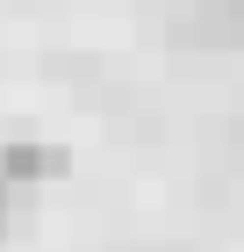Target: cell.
Returning <instances> with one entry per match:
<instances>
[{"label":"cell","mask_w":244,"mask_h":252,"mask_svg":"<svg viewBox=\"0 0 244 252\" xmlns=\"http://www.w3.org/2000/svg\"><path fill=\"white\" fill-rule=\"evenodd\" d=\"M180 43H216V51H244V0H187L172 15Z\"/></svg>","instance_id":"6da1fadb"},{"label":"cell","mask_w":244,"mask_h":252,"mask_svg":"<svg viewBox=\"0 0 244 252\" xmlns=\"http://www.w3.org/2000/svg\"><path fill=\"white\" fill-rule=\"evenodd\" d=\"M57 173H65V152L57 144H36V137L0 144V188H15V180H57Z\"/></svg>","instance_id":"7a4b0ae2"},{"label":"cell","mask_w":244,"mask_h":252,"mask_svg":"<svg viewBox=\"0 0 244 252\" xmlns=\"http://www.w3.org/2000/svg\"><path fill=\"white\" fill-rule=\"evenodd\" d=\"M0 231H7V188H0Z\"/></svg>","instance_id":"3957f363"}]
</instances>
